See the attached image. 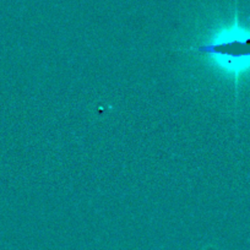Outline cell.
I'll list each match as a JSON object with an SVG mask.
<instances>
[{"instance_id": "1", "label": "cell", "mask_w": 250, "mask_h": 250, "mask_svg": "<svg viewBox=\"0 0 250 250\" xmlns=\"http://www.w3.org/2000/svg\"><path fill=\"white\" fill-rule=\"evenodd\" d=\"M201 52L213 53V54L227 55L230 59H250V37H238L228 42H220L217 44L204 45Z\"/></svg>"}]
</instances>
